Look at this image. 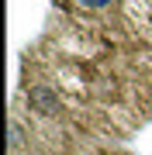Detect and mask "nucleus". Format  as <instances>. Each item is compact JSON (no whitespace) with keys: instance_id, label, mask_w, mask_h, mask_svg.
Here are the masks:
<instances>
[{"instance_id":"1","label":"nucleus","mask_w":152,"mask_h":155,"mask_svg":"<svg viewBox=\"0 0 152 155\" xmlns=\"http://www.w3.org/2000/svg\"><path fill=\"white\" fill-rule=\"evenodd\" d=\"M73 4H76V7H83V11H107L114 0H73Z\"/></svg>"}]
</instances>
